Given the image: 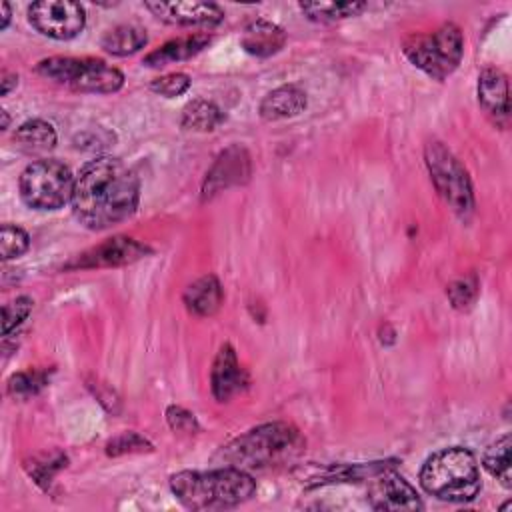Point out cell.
Segmentation results:
<instances>
[{
    "label": "cell",
    "mask_w": 512,
    "mask_h": 512,
    "mask_svg": "<svg viewBox=\"0 0 512 512\" xmlns=\"http://www.w3.org/2000/svg\"><path fill=\"white\" fill-rule=\"evenodd\" d=\"M2 22H0V30H6L8 24H10V16H12V10H10V4L8 2H2Z\"/></svg>",
    "instance_id": "obj_34"
},
{
    "label": "cell",
    "mask_w": 512,
    "mask_h": 512,
    "mask_svg": "<svg viewBox=\"0 0 512 512\" xmlns=\"http://www.w3.org/2000/svg\"><path fill=\"white\" fill-rule=\"evenodd\" d=\"M190 84H192V78L186 72H170V74L154 78L150 82V90L160 96L174 98V96L184 94L190 88Z\"/></svg>",
    "instance_id": "obj_29"
},
{
    "label": "cell",
    "mask_w": 512,
    "mask_h": 512,
    "mask_svg": "<svg viewBox=\"0 0 512 512\" xmlns=\"http://www.w3.org/2000/svg\"><path fill=\"white\" fill-rule=\"evenodd\" d=\"M478 104L494 124L506 126L510 118L508 80L500 68L486 66L478 76Z\"/></svg>",
    "instance_id": "obj_15"
},
{
    "label": "cell",
    "mask_w": 512,
    "mask_h": 512,
    "mask_svg": "<svg viewBox=\"0 0 512 512\" xmlns=\"http://www.w3.org/2000/svg\"><path fill=\"white\" fill-rule=\"evenodd\" d=\"M302 14L314 22H338L358 16L368 8L366 2H302L298 4Z\"/></svg>",
    "instance_id": "obj_24"
},
{
    "label": "cell",
    "mask_w": 512,
    "mask_h": 512,
    "mask_svg": "<svg viewBox=\"0 0 512 512\" xmlns=\"http://www.w3.org/2000/svg\"><path fill=\"white\" fill-rule=\"evenodd\" d=\"M48 384V372L46 370H22L10 376L8 380V392L16 398H28L38 394Z\"/></svg>",
    "instance_id": "obj_25"
},
{
    "label": "cell",
    "mask_w": 512,
    "mask_h": 512,
    "mask_svg": "<svg viewBox=\"0 0 512 512\" xmlns=\"http://www.w3.org/2000/svg\"><path fill=\"white\" fill-rule=\"evenodd\" d=\"M424 162L440 198L456 216L466 220L474 212V192L464 164L438 140L426 144Z\"/></svg>",
    "instance_id": "obj_8"
},
{
    "label": "cell",
    "mask_w": 512,
    "mask_h": 512,
    "mask_svg": "<svg viewBox=\"0 0 512 512\" xmlns=\"http://www.w3.org/2000/svg\"><path fill=\"white\" fill-rule=\"evenodd\" d=\"M302 448L304 440L294 426L286 422H268L222 446L216 454V462L244 472L266 470L294 458Z\"/></svg>",
    "instance_id": "obj_3"
},
{
    "label": "cell",
    "mask_w": 512,
    "mask_h": 512,
    "mask_svg": "<svg viewBox=\"0 0 512 512\" xmlns=\"http://www.w3.org/2000/svg\"><path fill=\"white\" fill-rule=\"evenodd\" d=\"M152 250L130 236H112L104 242L76 254L64 268L66 270H92V268H118L128 266L144 256H148Z\"/></svg>",
    "instance_id": "obj_10"
},
{
    "label": "cell",
    "mask_w": 512,
    "mask_h": 512,
    "mask_svg": "<svg viewBox=\"0 0 512 512\" xmlns=\"http://www.w3.org/2000/svg\"><path fill=\"white\" fill-rule=\"evenodd\" d=\"M132 452H152V444L136 432H124L106 444L108 456H122Z\"/></svg>",
    "instance_id": "obj_30"
},
{
    "label": "cell",
    "mask_w": 512,
    "mask_h": 512,
    "mask_svg": "<svg viewBox=\"0 0 512 512\" xmlns=\"http://www.w3.org/2000/svg\"><path fill=\"white\" fill-rule=\"evenodd\" d=\"M252 164L246 148L242 146H230L220 152L212 168L206 172L204 184H202V198H212L220 190H226L230 186L244 184L250 178Z\"/></svg>",
    "instance_id": "obj_12"
},
{
    "label": "cell",
    "mask_w": 512,
    "mask_h": 512,
    "mask_svg": "<svg viewBox=\"0 0 512 512\" xmlns=\"http://www.w3.org/2000/svg\"><path fill=\"white\" fill-rule=\"evenodd\" d=\"M148 42V34L142 26L120 24L110 28L102 38V48L112 56H128L142 50Z\"/></svg>",
    "instance_id": "obj_21"
},
{
    "label": "cell",
    "mask_w": 512,
    "mask_h": 512,
    "mask_svg": "<svg viewBox=\"0 0 512 512\" xmlns=\"http://www.w3.org/2000/svg\"><path fill=\"white\" fill-rule=\"evenodd\" d=\"M368 504L374 510H420L422 500L414 486L390 468L370 478Z\"/></svg>",
    "instance_id": "obj_11"
},
{
    "label": "cell",
    "mask_w": 512,
    "mask_h": 512,
    "mask_svg": "<svg viewBox=\"0 0 512 512\" xmlns=\"http://www.w3.org/2000/svg\"><path fill=\"white\" fill-rule=\"evenodd\" d=\"M36 72L74 92L114 94L124 86V74L118 68L92 56H50L36 64Z\"/></svg>",
    "instance_id": "obj_5"
},
{
    "label": "cell",
    "mask_w": 512,
    "mask_h": 512,
    "mask_svg": "<svg viewBox=\"0 0 512 512\" xmlns=\"http://www.w3.org/2000/svg\"><path fill=\"white\" fill-rule=\"evenodd\" d=\"M30 248V236L24 228L14 224H2L0 230V256L4 262L22 256Z\"/></svg>",
    "instance_id": "obj_26"
},
{
    "label": "cell",
    "mask_w": 512,
    "mask_h": 512,
    "mask_svg": "<svg viewBox=\"0 0 512 512\" xmlns=\"http://www.w3.org/2000/svg\"><path fill=\"white\" fill-rule=\"evenodd\" d=\"M166 420H168L170 428L176 430V432L192 434V432L198 430V422H196L194 414L188 412V410H184V408H180V406H170V408L166 410Z\"/></svg>",
    "instance_id": "obj_32"
},
{
    "label": "cell",
    "mask_w": 512,
    "mask_h": 512,
    "mask_svg": "<svg viewBox=\"0 0 512 512\" xmlns=\"http://www.w3.org/2000/svg\"><path fill=\"white\" fill-rule=\"evenodd\" d=\"M162 22L176 26H216L224 20V10L212 2H144Z\"/></svg>",
    "instance_id": "obj_13"
},
{
    "label": "cell",
    "mask_w": 512,
    "mask_h": 512,
    "mask_svg": "<svg viewBox=\"0 0 512 512\" xmlns=\"http://www.w3.org/2000/svg\"><path fill=\"white\" fill-rule=\"evenodd\" d=\"M510 448H512V438L510 434H502L496 438L482 456V466L484 470L494 476L504 488L512 486V458H510Z\"/></svg>",
    "instance_id": "obj_23"
},
{
    "label": "cell",
    "mask_w": 512,
    "mask_h": 512,
    "mask_svg": "<svg viewBox=\"0 0 512 512\" xmlns=\"http://www.w3.org/2000/svg\"><path fill=\"white\" fill-rule=\"evenodd\" d=\"M170 490L190 510L234 508L250 500L256 482L250 472L220 466L214 470H182L170 476Z\"/></svg>",
    "instance_id": "obj_2"
},
{
    "label": "cell",
    "mask_w": 512,
    "mask_h": 512,
    "mask_svg": "<svg viewBox=\"0 0 512 512\" xmlns=\"http://www.w3.org/2000/svg\"><path fill=\"white\" fill-rule=\"evenodd\" d=\"M56 130L50 122L42 118H32L22 122L14 132V144L28 154H44L56 146Z\"/></svg>",
    "instance_id": "obj_20"
},
{
    "label": "cell",
    "mask_w": 512,
    "mask_h": 512,
    "mask_svg": "<svg viewBox=\"0 0 512 512\" xmlns=\"http://www.w3.org/2000/svg\"><path fill=\"white\" fill-rule=\"evenodd\" d=\"M418 480L426 494L456 504L472 502L482 488L476 456L464 446L430 454L418 472Z\"/></svg>",
    "instance_id": "obj_4"
},
{
    "label": "cell",
    "mask_w": 512,
    "mask_h": 512,
    "mask_svg": "<svg viewBox=\"0 0 512 512\" xmlns=\"http://www.w3.org/2000/svg\"><path fill=\"white\" fill-rule=\"evenodd\" d=\"M446 294H448L450 304L456 310H468L474 304L476 296H478V280H476V276H462V278L454 280L448 286Z\"/></svg>",
    "instance_id": "obj_28"
},
{
    "label": "cell",
    "mask_w": 512,
    "mask_h": 512,
    "mask_svg": "<svg viewBox=\"0 0 512 512\" xmlns=\"http://www.w3.org/2000/svg\"><path fill=\"white\" fill-rule=\"evenodd\" d=\"M402 52L410 64L442 82L458 68L464 56V36L456 24L446 22L434 32L412 34L404 42Z\"/></svg>",
    "instance_id": "obj_6"
},
{
    "label": "cell",
    "mask_w": 512,
    "mask_h": 512,
    "mask_svg": "<svg viewBox=\"0 0 512 512\" xmlns=\"http://www.w3.org/2000/svg\"><path fill=\"white\" fill-rule=\"evenodd\" d=\"M248 386V374L238 362L234 348L226 342L216 352L210 370V390L218 402H228Z\"/></svg>",
    "instance_id": "obj_14"
},
{
    "label": "cell",
    "mask_w": 512,
    "mask_h": 512,
    "mask_svg": "<svg viewBox=\"0 0 512 512\" xmlns=\"http://www.w3.org/2000/svg\"><path fill=\"white\" fill-rule=\"evenodd\" d=\"M0 114H2V130H6L8 128V122H10V118H8V112L6 110H0Z\"/></svg>",
    "instance_id": "obj_35"
},
{
    "label": "cell",
    "mask_w": 512,
    "mask_h": 512,
    "mask_svg": "<svg viewBox=\"0 0 512 512\" xmlns=\"http://www.w3.org/2000/svg\"><path fill=\"white\" fill-rule=\"evenodd\" d=\"M306 108V92L294 84H284L268 92L258 106L260 118L266 122H278L294 118Z\"/></svg>",
    "instance_id": "obj_18"
},
{
    "label": "cell",
    "mask_w": 512,
    "mask_h": 512,
    "mask_svg": "<svg viewBox=\"0 0 512 512\" xmlns=\"http://www.w3.org/2000/svg\"><path fill=\"white\" fill-rule=\"evenodd\" d=\"M224 120H226V114L214 102L196 98L184 106L180 124L186 130L210 132V130H216Z\"/></svg>",
    "instance_id": "obj_22"
},
{
    "label": "cell",
    "mask_w": 512,
    "mask_h": 512,
    "mask_svg": "<svg viewBox=\"0 0 512 512\" xmlns=\"http://www.w3.org/2000/svg\"><path fill=\"white\" fill-rule=\"evenodd\" d=\"M240 44L248 54L258 58H268L278 54L284 48L286 32L270 20L256 18L244 26Z\"/></svg>",
    "instance_id": "obj_16"
},
{
    "label": "cell",
    "mask_w": 512,
    "mask_h": 512,
    "mask_svg": "<svg viewBox=\"0 0 512 512\" xmlns=\"http://www.w3.org/2000/svg\"><path fill=\"white\" fill-rule=\"evenodd\" d=\"M140 202V178L120 158L96 156L76 174L72 212L88 230H108L128 220Z\"/></svg>",
    "instance_id": "obj_1"
},
{
    "label": "cell",
    "mask_w": 512,
    "mask_h": 512,
    "mask_svg": "<svg viewBox=\"0 0 512 512\" xmlns=\"http://www.w3.org/2000/svg\"><path fill=\"white\" fill-rule=\"evenodd\" d=\"M28 22L52 40H72L86 26V10L70 0H40L28 6Z\"/></svg>",
    "instance_id": "obj_9"
},
{
    "label": "cell",
    "mask_w": 512,
    "mask_h": 512,
    "mask_svg": "<svg viewBox=\"0 0 512 512\" xmlns=\"http://www.w3.org/2000/svg\"><path fill=\"white\" fill-rule=\"evenodd\" d=\"M2 96H6L16 84H18V74H14V72H8V70H4L2 72Z\"/></svg>",
    "instance_id": "obj_33"
},
{
    "label": "cell",
    "mask_w": 512,
    "mask_h": 512,
    "mask_svg": "<svg viewBox=\"0 0 512 512\" xmlns=\"http://www.w3.org/2000/svg\"><path fill=\"white\" fill-rule=\"evenodd\" d=\"M26 466H28V470H30V476H34L36 482L46 488V486L50 484L54 472H58L62 466H66V456L56 454L54 458H48V460H42V462H36V460H34L32 466H30V464H26Z\"/></svg>",
    "instance_id": "obj_31"
},
{
    "label": "cell",
    "mask_w": 512,
    "mask_h": 512,
    "mask_svg": "<svg viewBox=\"0 0 512 512\" xmlns=\"http://www.w3.org/2000/svg\"><path fill=\"white\" fill-rule=\"evenodd\" d=\"M74 180L76 176L64 162L56 158L34 160L20 174V198L34 210H60L72 200Z\"/></svg>",
    "instance_id": "obj_7"
},
{
    "label": "cell",
    "mask_w": 512,
    "mask_h": 512,
    "mask_svg": "<svg viewBox=\"0 0 512 512\" xmlns=\"http://www.w3.org/2000/svg\"><path fill=\"white\" fill-rule=\"evenodd\" d=\"M32 308H34V300L26 294L16 296L8 304H4V308H2V334L10 336L30 316Z\"/></svg>",
    "instance_id": "obj_27"
},
{
    "label": "cell",
    "mask_w": 512,
    "mask_h": 512,
    "mask_svg": "<svg viewBox=\"0 0 512 512\" xmlns=\"http://www.w3.org/2000/svg\"><path fill=\"white\" fill-rule=\"evenodd\" d=\"M184 304L196 316H212L222 306V286L214 274L202 276L184 290Z\"/></svg>",
    "instance_id": "obj_19"
},
{
    "label": "cell",
    "mask_w": 512,
    "mask_h": 512,
    "mask_svg": "<svg viewBox=\"0 0 512 512\" xmlns=\"http://www.w3.org/2000/svg\"><path fill=\"white\" fill-rule=\"evenodd\" d=\"M210 40L212 38L208 36V32H196V34L172 38V40L164 42L162 46L154 48L152 52H148L144 56V64L150 68H160L166 64L188 60V58L200 54L210 44Z\"/></svg>",
    "instance_id": "obj_17"
}]
</instances>
